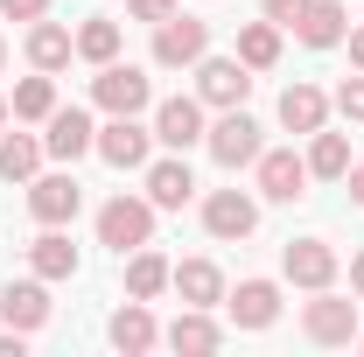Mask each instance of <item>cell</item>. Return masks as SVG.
Instances as JSON below:
<instances>
[{"label":"cell","mask_w":364,"mask_h":357,"mask_svg":"<svg viewBox=\"0 0 364 357\" xmlns=\"http://www.w3.org/2000/svg\"><path fill=\"white\" fill-rule=\"evenodd\" d=\"M301 329H309V343H322V351H336V343H358V302H343V294L316 287V302L301 309Z\"/></svg>","instance_id":"52a82bcc"},{"label":"cell","mask_w":364,"mask_h":357,"mask_svg":"<svg viewBox=\"0 0 364 357\" xmlns=\"http://www.w3.org/2000/svg\"><path fill=\"white\" fill-rule=\"evenodd\" d=\"M0 70H7V43H0Z\"/></svg>","instance_id":"f35d334b"},{"label":"cell","mask_w":364,"mask_h":357,"mask_svg":"<svg viewBox=\"0 0 364 357\" xmlns=\"http://www.w3.org/2000/svg\"><path fill=\"white\" fill-rule=\"evenodd\" d=\"M280 127H287V134H316V127H329V98H322L316 85H287V91H280Z\"/></svg>","instance_id":"7402d4cb"},{"label":"cell","mask_w":364,"mask_h":357,"mask_svg":"<svg viewBox=\"0 0 364 357\" xmlns=\"http://www.w3.org/2000/svg\"><path fill=\"white\" fill-rule=\"evenodd\" d=\"M203 231L225 238V245L252 238V231H259V196H245V189H210V196H203Z\"/></svg>","instance_id":"8992f818"},{"label":"cell","mask_w":364,"mask_h":357,"mask_svg":"<svg viewBox=\"0 0 364 357\" xmlns=\"http://www.w3.org/2000/svg\"><path fill=\"white\" fill-rule=\"evenodd\" d=\"M196 98L218 105V112H231V105L252 98V70H245L238 56H203V63H196Z\"/></svg>","instance_id":"ba28073f"},{"label":"cell","mask_w":364,"mask_h":357,"mask_svg":"<svg viewBox=\"0 0 364 357\" xmlns=\"http://www.w3.org/2000/svg\"><path fill=\"white\" fill-rule=\"evenodd\" d=\"M127 14L154 28V21H168V14H176V0H127Z\"/></svg>","instance_id":"4dcf8cb0"},{"label":"cell","mask_w":364,"mask_h":357,"mask_svg":"<svg viewBox=\"0 0 364 357\" xmlns=\"http://www.w3.org/2000/svg\"><path fill=\"white\" fill-rule=\"evenodd\" d=\"M210 56V21H196V14H168V21H154V63L161 70H196Z\"/></svg>","instance_id":"6da1fadb"},{"label":"cell","mask_w":364,"mask_h":357,"mask_svg":"<svg viewBox=\"0 0 364 357\" xmlns=\"http://www.w3.org/2000/svg\"><path fill=\"white\" fill-rule=\"evenodd\" d=\"M203 134H210V127H203V98H161V105H154V140H161L168 154H189Z\"/></svg>","instance_id":"8fae6325"},{"label":"cell","mask_w":364,"mask_h":357,"mask_svg":"<svg viewBox=\"0 0 364 357\" xmlns=\"http://www.w3.org/2000/svg\"><path fill=\"white\" fill-rule=\"evenodd\" d=\"M7 119H14V112H7V98H0V127H7Z\"/></svg>","instance_id":"74e56055"},{"label":"cell","mask_w":364,"mask_h":357,"mask_svg":"<svg viewBox=\"0 0 364 357\" xmlns=\"http://www.w3.org/2000/svg\"><path fill=\"white\" fill-rule=\"evenodd\" d=\"M294 36L309 49H336L343 36H350V14H343V0H309L301 7V21H294Z\"/></svg>","instance_id":"ac0fdd59"},{"label":"cell","mask_w":364,"mask_h":357,"mask_svg":"<svg viewBox=\"0 0 364 357\" xmlns=\"http://www.w3.org/2000/svg\"><path fill=\"white\" fill-rule=\"evenodd\" d=\"M189 196H196V176H189V161H182V154L147 161V203H154V211H182Z\"/></svg>","instance_id":"2e32d148"},{"label":"cell","mask_w":364,"mask_h":357,"mask_svg":"<svg viewBox=\"0 0 364 357\" xmlns=\"http://www.w3.org/2000/svg\"><path fill=\"white\" fill-rule=\"evenodd\" d=\"M77 56H85V63H112V56H119V21H112V14H91L85 28H77Z\"/></svg>","instance_id":"83f0119b"},{"label":"cell","mask_w":364,"mask_h":357,"mask_svg":"<svg viewBox=\"0 0 364 357\" xmlns=\"http://www.w3.org/2000/svg\"><path fill=\"white\" fill-rule=\"evenodd\" d=\"M301 7H309V0H267V21H273V28H294Z\"/></svg>","instance_id":"d6a6232c"},{"label":"cell","mask_w":364,"mask_h":357,"mask_svg":"<svg viewBox=\"0 0 364 357\" xmlns=\"http://www.w3.org/2000/svg\"><path fill=\"white\" fill-rule=\"evenodd\" d=\"M147 238H154V203H147V196H112V203L98 211V245L140 252Z\"/></svg>","instance_id":"277c9868"},{"label":"cell","mask_w":364,"mask_h":357,"mask_svg":"<svg viewBox=\"0 0 364 357\" xmlns=\"http://www.w3.org/2000/svg\"><path fill=\"white\" fill-rule=\"evenodd\" d=\"M28 267L43 273V280H70L77 273V245L63 238V224H43V238L28 245Z\"/></svg>","instance_id":"603a6c76"},{"label":"cell","mask_w":364,"mask_h":357,"mask_svg":"<svg viewBox=\"0 0 364 357\" xmlns=\"http://www.w3.org/2000/svg\"><path fill=\"white\" fill-rule=\"evenodd\" d=\"M0 357H21V329H7V336H0Z\"/></svg>","instance_id":"e575fe53"},{"label":"cell","mask_w":364,"mask_h":357,"mask_svg":"<svg viewBox=\"0 0 364 357\" xmlns=\"http://www.w3.org/2000/svg\"><path fill=\"white\" fill-rule=\"evenodd\" d=\"M98 154H105L112 169H147V154H154V127H140V112H112V119L98 127Z\"/></svg>","instance_id":"9c48e42d"},{"label":"cell","mask_w":364,"mask_h":357,"mask_svg":"<svg viewBox=\"0 0 364 357\" xmlns=\"http://www.w3.org/2000/svg\"><path fill=\"white\" fill-rule=\"evenodd\" d=\"M91 105L98 112H147L154 105V85H147V70L140 63H98V78H91Z\"/></svg>","instance_id":"7a4b0ae2"},{"label":"cell","mask_w":364,"mask_h":357,"mask_svg":"<svg viewBox=\"0 0 364 357\" xmlns=\"http://www.w3.org/2000/svg\"><path fill=\"white\" fill-rule=\"evenodd\" d=\"M0 322H7V329H21V336L49 322V287H43V273H36V280H7V287H0Z\"/></svg>","instance_id":"5bb4252c"},{"label":"cell","mask_w":364,"mask_h":357,"mask_svg":"<svg viewBox=\"0 0 364 357\" xmlns=\"http://www.w3.org/2000/svg\"><path fill=\"white\" fill-rule=\"evenodd\" d=\"M161 343H168V351H189V357H203V351H218V343H225V329L210 322V309H182L176 322L161 329Z\"/></svg>","instance_id":"d6986e66"},{"label":"cell","mask_w":364,"mask_h":357,"mask_svg":"<svg viewBox=\"0 0 364 357\" xmlns=\"http://www.w3.org/2000/svg\"><path fill=\"white\" fill-rule=\"evenodd\" d=\"M343 182H350V203H364V169H350Z\"/></svg>","instance_id":"d590c367"},{"label":"cell","mask_w":364,"mask_h":357,"mask_svg":"<svg viewBox=\"0 0 364 357\" xmlns=\"http://www.w3.org/2000/svg\"><path fill=\"white\" fill-rule=\"evenodd\" d=\"M343 43H350V63H358V70H364V28H350Z\"/></svg>","instance_id":"836d02e7"},{"label":"cell","mask_w":364,"mask_h":357,"mask_svg":"<svg viewBox=\"0 0 364 357\" xmlns=\"http://www.w3.org/2000/svg\"><path fill=\"white\" fill-rule=\"evenodd\" d=\"M105 336H112V351H127V357H140V351H154V343H161V329H154L147 302H127V309L105 322Z\"/></svg>","instance_id":"ffe728a7"},{"label":"cell","mask_w":364,"mask_h":357,"mask_svg":"<svg viewBox=\"0 0 364 357\" xmlns=\"http://www.w3.org/2000/svg\"><path fill=\"white\" fill-rule=\"evenodd\" d=\"M168 287L182 294V309H218V302H225V273L210 267V260H182V267L168 273Z\"/></svg>","instance_id":"e0dca14e"},{"label":"cell","mask_w":364,"mask_h":357,"mask_svg":"<svg viewBox=\"0 0 364 357\" xmlns=\"http://www.w3.org/2000/svg\"><path fill=\"white\" fill-rule=\"evenodd\" d=\"M168 260H161V252H147V245H140L134 260H127V294H134V302H154V294H161V287H168Z\"/></svg>","instance_id":"4316f807"},{"label":"cell","mask_w":364,"mask_h":357,"mask_svg":"<svg viewBox=\"0 0 364 357\" xmlns=\"http://www.w3.org/2000/svg\"><path fill=\"white\" fill-rule=\"evenodd\" d=\"M0 14H7V21H43L49 0H0Z\"/></svg>","instance_id":"1f68e13d"},{"label":"cell","mask_w":364,"mask_h":357,"mask_svg":"<svg viewBox=\"0 0 364 357\" xmlns=\"http://www.w3.org/2000/svg\"><path fill=\"white\" fill-rule=\"evenodd\" d=\"M252 169H259V196H267V203H301V196H309V154H294V147H259V161H252Z\"/></svg>","instance_id":"5b68a950"},{"label":"cell","mask_w":364,"mask_h":357,"mask_svg":"<svg viewBox=\"0 0 364 357\" xmlns=\"http://www.w3.org/2000/svg\"><path fill=\"white\" fill-rule=\"evenodd\" d=\"M28 211H36V224H70L77 211H85L77 176H36L28 182Z\"/></svg>","instance_id":"4fadbf2b"},{"label":"cell","mask_w":364,"mask_h":357,"mask_svg":"<svg viewBox=\"0 0 364 357\" xmlns=\"http://www.w3.org/2000/svg\"><path fill=\"white\" fill-rule=\"evenodd\" d=\"M309 176L316 182H343L350 176V140L329 134V127H316V134H309Z\"/></svg>","instance_id":"cb8c5ba5"},{"label":"cell","mask_w":364,"mask_h":357,"mask_svg":"<svg viewBox=\"0 0 364 357\" xmlns=\"http://www.w3.org/2000/svg\"><path fill=\"white\" fill-rule=\"evenodd\" d=\"M350 287H358V294H364V252H358V260H350Z\"/></svg>","instance_id":"8d00e7d4"},{"label":"cell","mask_w":364,"mask_h":357,"mask_svg":"<svg viewBox=\"0 0 364 357\" xmlns=\"http://www.w3.org/2000/svg\"><path fill=\"white\" fill-rule=\"evenodd\" d=\"M43 176V140L36 134H7L0 140V182H36Z\"/></svg>","instance_id":"d4e9b609"},{"label":"cell","mask_w":364,"mask_h":357,"mask_svg":"<svg viewBox=\"0 0 364 357\" xmlns=\"http://www.w3.org/2000/svg\"><path fill=\"white\" fill-rule=\"evenodd\" d=\"M329 112H343V119H364V70L336 85V98H329Z\"/></svg>","instance_id":"f546056e"},{"label":"cell","mask_w":364,"mask_h":357,"mask_svg":"<svg viewBox=\"0 0 364 357\" xmlns=\"http://www.w3.org/2000/svg\"><path fill=\"white\" fill-rule=\"evenodd\" d=\"M225 309H231L238 329H273V322H280V287H273V280H238L225 294Z\"/></svg>","instance_id":"9a60e30c"},{"label":"cell","mask_w":364,"mask_h":357,"mask_svg":"<svg viewBox=\"0 0 364 357\" xmlns=\"http://www.w3.org/2000/svg\"><path fill=\"white\" fill-rule=\"evenodd\" d=\"M358 351H364V329H358Z\"/></svg>","instance_id":"ab89813d"},{"label":"cell","mask_w":364,"mask_h":357,"mask_svg":"<svg viewBox=\"0 0 364 357\" xmlns=\"http://www.w3.org/2000/svg\"><path fill=\"white\" fill-rule=\"evenodd\" d=\"M70 56H77V36H70L63 21H49V14L28 21V63H36V70H63Z\"/></svg>","instance_id":"44dd1931"},{"label":"cell","mask_w":364,"mask_h":357,"mask_svg":"<svg viewBox=\"0 0 364 357\" xmlns=\"http://www.w3.org/2000/svg\"><path fill=\"white\" fill-rule=\"evenodd\" d=\"M203 147H210V161H218V169H252V161H259V119H252L245 105H231V112L210 119Z\"/></svg>","instance_id":"3957f363"},{"label":"cell","mask_w":364,"mask_h":357,"mask_svg":"<svg viewBox=\"0 0 364 357\" xmlns=\"http://www.w3.org/2000/svg\"><path fill=\"white\" fill-rule=\"evenodd\" d=\"M7 112H14V119H49V112H56V85H49V70H43V78H21L14 98H7Z\"/></svg>","instance_id":"f1b7e54d"},{"label":"cell","mask_w":364,"mask_h":357,"mask_svg":"<svg viewBox=\"0 0 364 357\" xmlns=\"http://www.w3.org/2000/svg\"><path fill=\"white\" fill-rule=\"evenodd\" d=\"M280 273H287L294 287H309V294H316V287L336 280V245H329V238H294V245L280 252Z\"/></svg>","instance_id":"7c38bea8"},{"label":"cell","mask_w":364,"mask_h":357,"mask_svg":"<svg viewBox=\"0 0 364 357\" xmlns=\"http://www.w3.org/2000/svg\"><path fill=\"white\" fill-rule=\"evenodd\" d=\"M238 63H245V70H273V63H280V28H273L267 14L238 28Z\"/></svg>","instance_id":"484cf974"},{"label":"cell","mask_w":364,"mask_h":357,"mask_svg":"<svg viewBox=\"0 0 364 357\" xmlns=\"http://www.w3.org/2000/svg\"><path fill=\"white\" fill-rule=\"evenodd\" d=\"M43 127H49V134H43V154H49V161H63V169H70L77 154L98 147V127H91V112H77V105H56Z\"/></svg>","instance_id":"30bf717a"}]
</instances>
